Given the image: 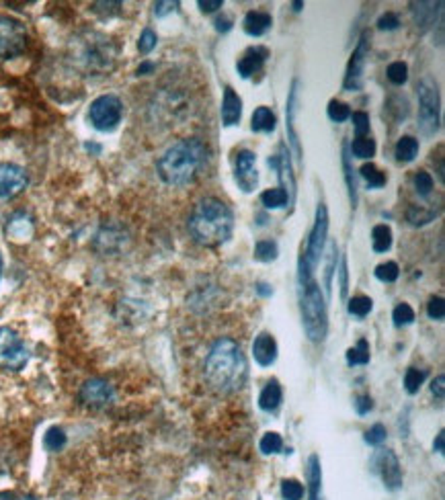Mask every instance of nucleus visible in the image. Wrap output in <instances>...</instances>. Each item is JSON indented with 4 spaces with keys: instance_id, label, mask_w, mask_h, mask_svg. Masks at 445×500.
Instances as JSON below:
<instances>
[{
    "instance_id": "25",
    "label": "nucleus",
    "mask_w": 445,
    "mask_h": 500,
    "mask_svg": "<svg viewBox=\"0 0 445 500\" xmlns=\"http://www.w3.org/2000/svg\"><path fill=\"white\" fill-rule=\"evenodd\" d=\"M343 169H345V180H347V187H349L351 205L355 208V205H357V179H355L353 169H351V158H349V146H347V143L343 146Z\"/></svg>"
},
{
    "instance_id": "31",
    "label": "nucleus",
    "mask_w": 445,
    "mask_h": 500,
    "mask_svg": "<svg viewBox=\"0 0 445 500\" xmlns=\"http://www.w3.org/2000/svg\"><path fill=\"white\" fill-rule=\"evenodd\" d=\"M351 152H353V156L355 158H371L373 154H375V142L368 138V136H364V138H355V142L351 143Z\"/></svg>"
},
{
    "instance_id": "1",
    "label": "nucleus",
    "mask_w": 445,
    "mask_h": 500,
    "mask_svg": "<svg viewBox=\"0 0 445 500\" xmlns=\"http://www.w3.org/2000/svg\"><path fill=\"white\" fill-rule=\"evenodd\" d=\"M210 164V150L197 138L173 143L158 160V175L166 185L185 187L203 175Z\"/></svg>"
},
{
    "instance_id": "36",
    "label": "nucleus",
    "mask_w": 445,
    "mask_h": 500,
    "mask_svg": "<svg viewBox=\"0 0 445 500\" xmlns=\"http://www.w3.org/2000/svg\"><path fill=\"white\" fill-rule=\"evenodd\" d=\"M425 377H427V373H425L423 369H414V367H410V369L407 371V375H405V386H407V392L408 393L419 392V388L423 386Z\"/></svg>"
},
{
    "instance_id": "8",
    "label": "nucleus",
    "mask_w": 445,
    "mask_h": 500,
    "mask_svg": "<svg viewBox=\"0 0 445 500\" xmlns=\"http://www.w3.org/2000/svg\"><path fill=\"white\" fill-rule=\"evenodd\" d=\"M29 363V351L19 334L8 328L0 326V367L6 371H21Z\"/></svg>"
},
{
    "instance_id": "42",
    "label": "nucleus",
    "mask_w": 445,
    "mask_h": 500,
    "mask_svg": "<svg viewBox=\"0 0 445 500\" xmlns=\"http://www.w3.org/2000/svg\"><path fill=\"white\" fill-rule=\"evenodd\" d=\"M281 492H283V497L288 500H299L304 497V486L297 480H283Z\"/></svg>"
},
{
    "instance_id": "55",
    "label": "nucleus",
    "mask_w": 445,
    "mask_h": 500,
    "mask_svg": "<svg viewBox=\"0 0 445 500\" xmlns=\"http://www.w3.org/2000/svg\"><path fill=\"white\" fill-rule=\"evenodd\" d=\"M230 27H232V21H230V19H218V21H216V29H218V31H230Z\"/></svg>"
},
{
    "instance_id": "59",
    "label": "nucleus",
    "mask_w": 445,
    "mask_h": 500,
    "mask_svg": "<svg viewBox=\"0 0 445 500\" xmlns=\"http://www.w3.org/2000/svg\"><path fill=\"white\" fill-rule=\"evenodd\" d=\"M0 271H2V258H0Z\"/></svg>"
},
{
    "instance_id": "16",
    "label": "nucleus",
    "mask_w": 445,
    "mask_h": 500,
    "mask_svg": "<svg viewBox=\"0 0 445 500\" xmlns=\"http://www.w3.org/2000/svg\"><path fill=\"white\" fill-rule=\"evenodd\" d=\"M267 56H269V49H267V47H260V45L247 49L244 56H242V58L238 60V64H236L238 74H240L242 78H251L253 74H257V72L263 68Z\"/></svg>"
},
{
    "instance_id": "30",
    "label": "nucleus",
    "mask_w": 445,
    "mask_h": 500,
    "mask_svg": "<svg viewBox=\"0 0 445 500\" xmlns=\"http://www.w3.org/2000/svg\"><path fill=\"white\" fill-rule=\"evenodd\" d=\"M308 476H310V500H318V490H320V462L316 455L310 458V469H308Z\"/></svg>"
},
{
    "instance_id": "12",
    "label": "nucleus",
    "mask_w": 445,
    "mask_h": 500,
    "mask_svg": "<svg viewBox=\"0 0 445 500\" xmlns=\"http://www.w3.org/2000/svg\"><path fill=\"white\" fill-rule=\"evenodd\" d=\"M29 182V177L23 166L13 162L0 164V199H8L19 195Z\"/></svg>"
},
{
    "instance_id": "27",
    "label": "nucleus",
    "mask_w": 445,
    "mask_h": 500,
    "mask_svg": "<svg viewBox=\"0 0 445 500\" xmlns=\"http://www.w3.org/2000/svg\"><path fill=\"white\" fill-rule=\"evenodd\" d=\"M347 363L349 365H366L370 363V345L366 338H361L353 349L347 351Z\"/></svg>"
},
{
    "instance_id": "5",
    "label": "nucleus",
    "mask_w": 445,
    "mask_h": 500,
    "mask_svg": "<svg viewBox=\"0 0 445 500\" xmlns=\"http://www.w3.org/2000/svg\"><path fill=\"white\" fill-rule=\"evenodd\" d=\"M302 322L310 341L318 343L327 336V328H329L327 304H325V295L320 287L314 281L302 287Z\"/></svg>"
},
{
    "instance_id": "45",
    "label": "nucleus",
    "mask_w": 445,
    "mask_h": 500,
    "mask_svg": "<svg viewBox=\"0 0 445 500\" xmlns=\"http://www.w3.org/2000/svg\"><path fill=\"white\" fill-rule=\"evenodd\" d=\"M366 441L370 445H380L386 441V427L384 425H373L368 432H366Z\"/></svg>"
},
{
    "instance_id": "52",
    "label": "nucleus",
    "mask_w": 445,
    "mask_h": 500,
    "mask_svg": "<svg viewBox=\"0 0 445 500\" xmlns=\"http://www.w3.org/2000/svg\"><path fill=\"white\" fill-rule=\"evenodd\" d=\"M444 384H445L444 375H437V377L433 380V384H431V392L435 393L439 400H444Z\"/></svg>"
},
{
    "instance_id": "40",
    "label": "nucleus",
    "mask_w": 445,
    "mask_h": 500,
    "mask_svg": "<svg viewBox=\"0 0 445 500\" xmlns=\"http://www.w3.org/2000/svg\"><path fill=\"white\" fill-rule=\"evenodd\" d=\"M329 117L336 121V123H341V121H347L349 117H351V109L347 107L345 103H341V101H331L329 103Z\"/></svg>"
},
{
    "instance_id": "46",
    "label": "nucleus",
    "mask_w": 445,
    "mask_h": 500,
    "mask_svg": "<svg viewBox=\"0 0 445 500\" xmlns=\"http://www.w3.org/2000/svg\"><path fill=\"white\" fill-rule=\"evenodd\" d=\"M398 25H400V21H398V17H396L394 13H386V15H382L380 21H377V27H380V29H386V31H394V29H398Z\"/></svg>"
},
{
    "instance_id": "21",
    "label": "nucleus",
    "mask_w": 445,
    "mask_h": 500,
    "mask_svg": "<svg viewBox=\"0 0 445 500\" xmlns=\"http://www.w3.org/2000/svg\"><path fill=\"white\" fill-rule=\"evenodd\" d=\"M281 398H283V392H281L279 382H277V380H271V382L263 388V392H260L259 406L263 410L271 412V410H275V408L281 404Z\"/></svg>"
},
{
    "instance_id": "14",
    "label": "nucleus",
    "mask_w": 445,
    "mask_h": 500,
    "mask_svg": "<svg viewBox=\"0 0 445 500\" xmlns=\"http://www.w3.org/2000/svg\"><path fill=\"white\" fill-rule=\"evenodd\" d=\"M366 54H368V37L364 36L359 45H357V49L353 52L349 68H347V76H345V82H343V86L347 91H357L361 86V72H364V64H366Z\"/></svg>"
},
{
    "instance_id": "43",
    "label": "nucleus",
    "mask_w": 445,
    "mask_h": 500,
    "mask_svg": "<svg viewBox=\"0 0 445 500\" xmlns=\"http://www.w3.org/2000/svg\"><path fill=\"white\" fill-rule=\"evenodd\" d=\"M427 314L429 318L433 320H444L445 316V304L442 297H431L429 304H427Z\"/></svg>"
},
{
    "instance_id": "44",
    "label": "nucleus",
    "mask_w": 445,
    "mask_h": 500,
    "mask_svg": "<svg viewBox=\"0 0 445 500\" xmlns=\"http://www.w3.org/2000/svg\"><path fill=\"white\" fill-rule=\"evenodd\" d=\"M156 41H158L156 33H154L152 29H144L142 36H140V41H138V49H140L142 54H150V52L156 47Z\"/></svg>"
},
{
    "instance_id": "28",
    "label": "nucleus",
    "mask_w": 445,
    "mask_h": 500,
    "mask_svg": "<svg viewBox=\"0 0 445 500\" xmlns=\"http://www.w3.org/2000/svg\"><path fill=\"white\" fill-rule=\"evenodd\" d=\"M277 254H279V247L273 240H260L255 247V258L260 263H271L277 258Z\"/></svg>"
},
{
    "instance_id": "38",
    "label": "nucleus",
    "mask_w": 445,
    "mask_h": 500,
    "mask_svg": "<svg viewBox=\"0 0 445 500\" xmlns=\"http://www.w3.org/2000/svg\"><path fill=\"white\" fill-rule=\"evenodd\" d=\"M414 189H416L419 195L427 197V195L433 191V177H431L427 171H419V173L414 175Z\"/></svg>"
},
{
    "instance_id": "18",
    "label": "nucleus",
    "mask_w": 445,
    "mask_h": 500,
    "mask_svg": "<svg viewBox=\"0 0 445 500\" xmlns=\"http://www.w3.org/2000/svg\"><path fill=\"white\" fill-rule=\"evenodd\" d=\"M240 117H242V101L234 93L232 86H226L222 99V123L226 127L236 125L240 121Z\"/></svg>"
},
{
    "instance_id": "47",
    "label": "nucleus",
    "mask_w": 445,
    "mask_h": 500,
    "mask_svg": "<svg viewBox=\"0 0 445 500\" xmlns=\"http://www.w3.org/2000/svg\"><path fill=\"white\" fill-rule=\"evenodd\" d=\"M433 212H429V214H425L423 210H410L408 212V221L412 224V226H425V224H429L431 219H433Z\"/></svg>"
},
{
    "instance_id": "53",
    "label": "nucleus",
    "mask_w": 445,
    "mask_h": 500,
    "mask_svg": "<svg viewBox=\"0 0 445 500\" xmlns=\"http://www.w3.org/2000/svg\"><path fill=\"white\" fill-rule=\"evenodd\" d=\"M341 293H343V297L347 295V260L345 258L341 263Z\"/></svg>"
},
{
    "instance_id": "3",
    "label": "nucleus",
    "mask_w": 445,
    "mask_h": 500,
    "mask_svg": "<svg viewBox=\"0 0 445 500\" xmlns=\"http://www.w3.org/2000/svg\"><path fill=\"white\" fill-rule=\"evenodd\" d=\"M234 228V215L230 208L216 199L205 197L197 201L189 217V232L193 240L201 247H220L228 242Z\"/></svg>"
},
{
    "instance_id": "2",
    "label": "nucleus",
    "mask_w": 445,
    "mask_h": 500,
    "mask_svg": "<svg viewBox=\"0 0 445 500\" xmlns=\"http://www.w3.org/2000/svg\"><path fill=\"white\" fill-rule=\"evenodd\" d=\"M249 365L242 349L232 338L214 343L205 357V380L220 393L238 392L247 382Z\"/></svg>"
},
{
    "instance_id": "32",
    "label": "nucleus",
    "mask_w": 445,
    "mask_h": 500,
    "mask_svg": "<svg viewBox=\"0 0 445 500\" xmlns=\"http://www.w3.org/2000/svg\"><path fill=\"white\" fill-rule=\"evenodd\" d=\"M359 175L364 177V179L368 180V185L373 187V189H377V187H384L386 185V175L375 166V164H364L361 169H359Z\"/></svg>"
},
{
    "instance_id": "10",
    "label": "nucleus",
    "mask_w": 445,
    "mask_h": 500,
    "mask_svg": "<svg viewBox=\"0 0 445 500\" xmlns=\"http://www.w3.org/2000/svg\"><path fill=\"white\" fill-rule=\"evenodd\" d=\"M27 29L19 19L0 17V58L10 60L25 52Z\"/></svg>"
},
{
    "instance_id": "4",
    "label": "nucleus",
    "mask_w": 445,
    "mask_h": 500,
    "mask_svg": "<svg viewBox=\"0 0 445 500\" xmlns=\"http://www.w3.org/2000/svg\"><path fill=\"white\" fill-rule=\"evenodd\" d=\"M327 232H329V212L327 205L320 203L316 210V219H314V228L308 236L306 249L302 252L299 258V287L312 281L314 269L318 267L322 252H325V242H327Z\"/></svg>"
},
{
    "instance_id": "48",
    "label": "nucleus",
    "mask_w": 445,
    "mask_h": 500,
    "mask_svg": "<svg viewBox=\"0 0 445 500\" xmlns=\"http://www.w3.org/2000/svg\"><path fill=\"white\" fill-rule=\"evenodd\" d=\"M179 6V2H156L154 4V15L156 17H164L169 13H173Z\"/></svg>"
},
{
    "instance_id": "22",
    "label": "nucleus",
    "mask_w": 445,
    "mask_h": 500,
    "mask_svg": "<svg viewBox=\"0 0 445 500\" xmlns=\"http://www.w3.org/2000/svg\"><path fill=\"white\" fill-rule=\"evenodd\" d=\"M251 121H253V123H251L253 132H263V134L273 132L275 125H277V117H275V113L269 107L257 109V111L253 113V119H251Z\"/></svg>"
},
{
    "instance_id": "17",
    "label": "nucleus",
    "mask_w": 445,
    "mask_h": 500,
    "mask_svg": "<svg viewBox=\"0 0 445 500\" xmlns=\"http://www.w3.org/2000/svg\"><path fill=\"white\" fill-rule=\"evenodd\" d=\"M253 355H255V361L259 365H263V367H269V365L275 363V359H277V343H275V338L269 332H260L259 336L255 338Z\"/></svg>"
},
{
    "instance_id": "51",
    "label": "nucleus",
    "mask_w": 445,
    "mask_h": 500,
    "mask_svg": "<svg viewBox=\"0 0 445 500\" xmlns=\"http://www.w3.org/2000/svg\"><path fill=\"white\" fill-rule=\"evenodd\" d=\"M329 265H327V287L331 286V277L334 273V263H336V244H331V252H329Z\"/></svg>"
},
{
    "instance_id": "6",
    "label": "nucleus",
    "mask_w": 445,
    "mask_h": 500,
    "mask_svg": "<svg viewBox=\"0 0 445 500\" xmlns=\"http://www.w3.org/2000/svg\"><path fill=\"white\" fill-rule=\"evenodd\" d=\"M76 62L86 72H109L115 64V47L103 36L86 37L80 41L76 52Z\"/></svg>"
},
{
    "instance_id": "19",
    "label": "nucleus",
    "mask_w": 445,
    "mask_h": 500,
    "mask_svg": "<svg viewBox=\"0 0 445 500\" xmlns=\"http://www.w3.org/2000/svg\"><path fill=\"white\" fill-rule=\"evenodd\" d=\"M297 88H299V80L292 82L290 95H288V105H286V115H288V136H290V143L296 152V156H302V148H299V140L296 134V111H297Z\"/></svg>"
},
{
    "instance_id": "26",
    "label": "nucleus",
    "mask_w": 445,
    "mask_h": 500,
    "mask_svg": "<svg viewBox=\"0 0 445 500\" xmlns=\"http://www.w3.org/2000/svg\"><path fill=\"white\" fill-rule=\"evenodd\" d=\"M371 238H373V250L375 252H386L392 247V230L386 224L375 226L373 232H371Z\"/></svg>"
},
{
    "instance_id": "11",
    "label": "nucleus",
    "mask_w": 445,
    "mask_h": 500,
    "mask_svg": "<svg viewBox=\"0 0 445 500\" xmlns=\"http://www.w3.org/2000/svg\"><path fill=\"white\" fill-rule=\"evenodd\" d=\"M257 156L251 150H240L236 154V182L244 193H253L259 185V173H257Z\"/></svg>"
},
{
    "instance_id": "15",
    "label": "nucleus",
    "mask_w": 445,
    "mask_h": 500,
    "mask_svg": "<svg viewBox=\"0 0 445 500\" xmlns=\"http://www.w3.org/2000/svg\"><path fill=\"white\" fill-rule=\"evenodd\" d=\"M375 465L380 467V474H382V478H384V482L390 490L400 488L403 469H400V464H398V460L392 451H382L375 460Z\"/></svg>"
},
{
    "instance_id": "49",
    "label": "nucleus",
    "mask_w": 445,
    "mask_h": 500,
    "mask_svg": "<svg viewBox=\"0 0 445 500\" xmlns=\"http://www.w3.org/2000/svg\"><path fill=\"white\" fill-rule=\"evenodd\" d=\"M197 6L203 10V13H216L218 8L224 6V0H199Z\"/></svg>"
},
{
    "instance_id": "23",
    "label": "nucleus",
    "mask_w": 445,
    "mask_h": 500,
    "mask_svg": "<svg viewBox=\"0 0 445 500\" xmlns=\"http://www.w3.org/2000/svg\"><path fill=\"white\" fill-rule=\"evenodd\" d=\"M394 154L398 162H412L419 154V140H414L412 136H403L394 148Z\"/></svg>"
},
{
    "instance_id": "58",
    "label": "nucleus",
    "mask_w": 445,
    "mask_h": 500,
    "mask_svg": "<svg viewBox=\"0 0 445 500\" xmlns=\"http://www.w3.org/2000/svg\"><path fill=\"white\" fill-rule=\"evenodd\" d=\"M302 6H304L302 2H294V10H302Z\"/></svg>"
},
{
    "instance_id": "24",
    "label": "nucleus",
    "mask_w": 445,
    "mask_h": 500,
    "mask_svg": "<svg viewBox=\"0 0 445 500\" xmlns=\"http://www.w3.org/2000/svg\"><path fill=\"white\" fill-rule=\"evenodd\" d=\"M260 203L269 210H281L290 203V195L286 189H267L260 193Z\"/></svg>"
},
{
    "instance_id": "37",
    "label": "nucleus",
    "mask_w": 445,
    "mask_h": 500,
    "mask_svg": "<svg viewBox=\"0 0 445 500\" xmlns=\"http://www.w3.org/2000/svg\"><path fill=\"white\" fill-rule=\"evenodd\" d=\"M388 80L396 86H403L408 80V68L405 62H392L388 66Z\"/></svg>"
},
{
    "instance_id": "50",
    "label": "nucleus",
    "mask_w": 445,
    "mask_h": 500,
    "mask_svg": "<svg viewBox=\"0 0 445 500\" xmlns=\"http://www.w3.org/2000/svg\"><path fill=\"white\" fill-rule=\"evenodd\" d=\"M371 408H373V402H371L370 396H359V398H357V402H355V410H357L359 414H368Z\"/></svg>"
},
{
    "instance_id": "57",
    "label": "nucleus",
    "mask_w": 445,
    "mask_h": 500,
    "mask_svg": "<svg viewBox=\"0 0 445 500\" xmlns=\"http://www.w3.org/2000/svg\"><path fill=\"white\" fill-rule=\"evenodd\" d=\"M154 70V64H150V62H144L140 68H138V74H146V72H152Z\"/></svg>"
},
{
    "instance_id": "35",
    "label": "nucleus",
    "mask_w": 445,
    "mask_h": 500,
    "mask_svg": "<svg viewBox=\"0 0 445 500\" xmlns=\"http://www.w3.org/2000/svg\"><path fill=\"white\" fill-rule=\"evenodd\" d=\"M398 275H400L398 265L392 263V260H390V263H382V265L375 267V277H377L380 281H384V283H392V281H396Z\"/></svg>"
},
{
    "instance_id": "29",
    "label": "nucleus",
    "mask_w": 445,
    "mask_h": 500,
    "mask_svg": "<svg viewBox=\"0 0 445 500\" xmlns=\"http://www.w3.org/2000/svg\"><path fill=\"white\" fill-rule=\"evenodd\" d=\"M349 314H353V316H357V318H364V316H368L371 312V308H373V302H371L368 295H355V297H351V302H349Z\"/></svg>"
},
{
    "instance_id": "54",
    "label": "nucleus",
    "mask_w": 445,
    "mask_h": 500,
    "mask_svg": "<svg viewBox=\"0 0 445 500\" xmlns=\"http://www.w3.org/2000/svg\"><path fill=\"white\" fill-rule=\"evenodd\" d=\"M0 500H33L31 497H19L15 492H0Z\"/></svg>"
},
{
    "instance_id": "20",
    "label": "nucleus",
    "mask_w": 445,
    "mask_h": 500,
    "mask_svg": "<svg viewBox=\"0 0 445 500\" xmlns=\"http://www.w3.org/2000/svg\"><path fill=\"white\" fill-rule=\"evenodd\" d=\"M273 25V19L269 13H263V10H251L247 13L244 17V31L251 37H260L265 36Z\"/></svg>"
},
{
    "instance_id": "34",
    "label": "nucleus",
    "mask_w": 445,
    "mask_h": 500,
    "mask_svg": "<svg viewBox=\"0 0 445 500\" xmlns=\"http://www.w3.org/2000/svg\"><path fill=\"white\" fill-rule=\"evenodd\" d=\"M43 443H45V447H47L49 451H60V449L66 445V435H64V430L60 429V427H52V429L45 432Z\"/></svg>"
},
{
    "instance_id": "7",
    "label": "nucleus",
    "mask_w": 445,
    "mask_h": 500,
    "mask_svg": "<svg viewBox=\"0 0 445 500\" xmlns=\"http://www.w3.org/2000/svg\"><path fill=\"white\" fill-rule=\"evenodd\" d=\"M419 127L425 136H433L439 130V95L433 78L425 76L419 86Z\"/></svg>"
},
{
    "instance_id": "41",
    "label": "nucleus",
    "mask_w": 445,
    "mask_h": 500,
    "mask_svg": "<svg viewBox=\"0 0 445 500\" xmlns=\"http://www.w3.org/2000/svg\"><path fill=\"white\" fill-rule=\"evenodd\" d=\"M392 318H394V324H396V326H407V324L414 320V312H412V308H410L408 304H400V306L394 308Z\"/></svg>"
},
{
    "instance_id": "9",
    "label": "nucleus",
    "mask_w": 445,
    "mask_h": 500,
    "mask_svg": "<svg viewBox=\"0 0 445 500\" xmlns=\"http://www.w3.org/2000/svg\"><path fill=\"white\" fill-rule=\"evenodd\" d=\"M123 115V105L121 99L115 95H101L99 99H95L88 109V119L93 123L95 130L99 132H113Z\"/></svg>"
},
{
    "instance_id": "13",
    "label": "nucleus",
    "mask_w": 445,
    "mask_h": 500,
    "mask_svg": "<svg viewBox=\"0 0 445 500\" xmlns=\"http://www.w3.org/2000/svg\"><path fill=\"white\" fill-rule=\"evenodd\" d=\"M113 396H115V392H113L111 384L105 382V380H99V377L88 380L80 388V400L91 408H105L107 404L113 402Z\"/></svg>"
},
{
    "instance_id": "39",
    "label": "nucleus",
    "mask_w": 445,
    "mask_h": 500,
    "mask_svg": "<svg viewBox=\"0 0 445 500\" xmlns=\"http://www.w3.org/2000/svg\"><path fill=\"white\" fill-rule=\"evenodd\" d=\"M351 119H353V130H355L357 138H364L370 132V115L366 111H355L351 115Z\"/></svg>"
},
{
    "instance_id": "33",
    "label": "nucleus",
    "mask_w": 445,
    "mask_h": 500,
    "mask_svg": "<svg viewBox=\"0 0 445 500\" xmlns=\"http://www.w3.org/2000/svg\"><path fill=\"white\" fill-rule=\"evenodd\" d=\"M259 447H260V451H263V453H267V455L279 453V451L283 449V439H281L277 432H267V435H263Z\"/></svg>"
},
{
    "instance_id": "56",
    "label": "nucleus",
    "mask_w": 445,
    "mask_h": 500,
    "mask_svg": "<svg viewBox=\"0 0 445 500\" xmlns=\"http://www.w3.org/2000/svg\"><path fill=\"white\" fill-rule=\"evenodd\" d=\"M444 443H445V435L444 430L437 435V439H435V451H439V453H444Z\"/></svg>"
}]
</instances>
